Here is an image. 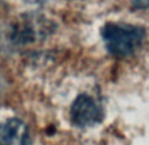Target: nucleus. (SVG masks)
Listing matches in <instances>:
<instances>
[{
    "mask_svg": "<svg viewBox=\"0 0 149 145\" xmlns=\"http://www.w3.org/2000/svg\"><path fill=\"white\" fill-rule=\"evenodd\" d=\"M131 4L136 9H147L149 8V0H131Z\"/></svg>",
    "mask_w": 149,
    "mask_h": 145,
    "instance_id": "nucleus-5",
    "label": "nucleus"
},
{
    "mask_svg": "<svg viewBox=\"0 0 149 145\" xmlns=\"http://www.w3.org/2000/svg\"><path fill=\"white\" fill-rule=\"evenodd\" d=\"M103 118V110L93 97L80 94L71 106V120L76 127L86 128L97 124Z\"/></svg>",
    "mask_w": 149,
    "mask_h": 145,
    "instance_id": "nucleus-3",
    "label": "nucleus"
},
{
    "mask_svg": "<svg viewBox=\"0 0 149 145\" xmlns=\"http://www.w3.org/2000/svg\"><path fill=\"white\" fill-rule=\"evenodd\" d=\"M109 54L115 58L134 55L145 39V29L130 24L107 22L101 30Z\"/></svg>",
    "mask_w": 149,
    "mask_h": 145,
    "instance_id": "nucleus-1",
    "label": "nucleus"
},
{
    "mask_svg": "<svg viewBox=\"0 0 149 145\" xmlns=\"http://www.w3.org/2000/svg\"><path fill=\"white\" fill-rule=\"evenodd\" d=\"M0 145H31L28 126L20 118L0 120Z\"/></svg>",
    "mask_w": 149,
    "mask_h": 145,
    "instance_id": "nucleus-4",
    "label": "nucleus"
},
{
    "mask_svg": "<svg viewBox=\"0 0 149 145\" xmlns=\"http://www.w3.org/2000/svg\"><path fill=\"white\" fill-rule=\"evenodd\" d=\"M1 88H3V80H0V92H1Z\"/></svg>",
    "mask_w": 149,
    "mask_h": 145,
    "instance_id": "nucleus-6",
    "label": "nucleus"
},
{
    "mask_svg": "<svg viewBox=\"0 0 149 145\" xmlns=\"http://www.w3.org/2000/svg\"><path fill=\"white\" fill-rule=\"evenodd\" d=\"M52 30V24L38 16H24L13 24L8 33V41L12 46H25L42 39Z\"/></svg>",
    "mask_w": 149,
    "mask_h": 145,
    "instance_id": "nucleus-2",
    "label": "nucleus"
}]
</instances>
